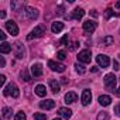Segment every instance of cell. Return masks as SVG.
<instances>
[{"label":"cell","instance_id":"34","mask_svg":"<svg viewBox=\"0 0 120 120\" xmlns=\"http://www.w3.org/2000/svg\"><path fill=\"white\" fill-rule=\"evenodd\" d=\"M89 14H90L92 17H98V16H99V13H98L96 10H90V11H89Z\"/></svg>","mask_w":120,"mask_h":120},{"label":"cell","instance_id":"28","mask_svg":"<svg viewBox=\"0 0 120 120\" xmlns=\"http://www.w3.org/2000/svg\"><path fill=\"white\" fill-rule=\"evenodd\" d=\"M34 119L35 120H47L45 113H34Z\"/></svg>","mask_w":120,"mask_h":120},{"label":"cell","instance_id":"33","mask_svg":"<svg viewBox=\"0 0 120 120\" xmlns=\"http://www.w3.org/2000/svg\"><path fill=\"white\" fill-rule=\"evenodd\" d=\"M114 113H116V116L120 117V103H117V105L114 106Z\"/></svg>","mask_w":120,"mask_h":120},{"label":"cell","instance_id":"8","mask_svg":"<svg viewBox=\"0 0 120 120\" xmlns=\"http://www.w3.org/2000/svg\"><path fill=\"white\" fill-rule=\"evenodd\" d=\"M96 27H98V24H96V21H93V20H86V21L83 23V31H85V33H93V31L96 30Z\"/></svg>","mask_w":120,"mask_h":120},{"label":"cell","instance_id":"30","mask_svg":"<svg viewBox=\"0 0 120 120\" xmlns=\"http://www.w3.org/2000/svg\"><path fill=\"white\" fill-rule=\"evenodd\" d=\"M103 44H105V45H110V44H113V37H110V35L105 37V38H103Z\"/></svg>","mask_w":120,"mask_h":120},{"label":"cell","instance_id":"10","mask_svg":"<svg viewBox=\"0 0 120 120\" xmlns=\"http://www.w3.org/2000/svg\"><path fill=\"white\" fill-rule=\"evenodd\" d=\"M90 100H92V92H90L89 89H85V90L82 92L81 102H82V105H83V106H88V105L90 103Z\"/></svg>","mask_w":120,"mask_h":120},{"label":"cell","instance_id":"24","mask_svg":"<svg viewBox=\"0 0 120 120\" xmlns=\"http://www.w3.org/2000/svg\"><path fill=\"white\" fill-rule=\"evenodd\" d=\"M11 113H13V112H11L10 107H3V117H4V119H10V117H11Z\"/></svg>","mask_w":120,"mask_h":120},{"label":"cell","instance_id":"19","mask_svg":"<svg viewBox=\"0 0 120 120\" xmlns=\"http://www.w3.org/2000/svg\"><path fill=\"white\" fill-rule=\"evenodd\" d=\"M35 95H38L40 98H44L47 95V89L44 85H37L35 86Z\"/></svg>","mask_w":120,"mask_h":120},{"label":"cell","instance_id":"21","mask_svg":"<svg viewBox=\"0 0 120 120\" xmlns=\"http://www.w3.org/2000/svg\"><path fill=\"white\" fill-rule=\"evenodd\" d=\"M49 86H51V90L56 95L59 92V83L55 81V79H49Z\"/></svg>","mask_w":120,"mask_h":120},{"label":"cell","instance_id":"27","mask_svg":"<svg viewBox=\"0 0 120 120\" xmlns=\"http://www.w3.org/2000/svg\"><path fill=\"white\" fill-rule=\"evenodd\" d=\"M114 14H116V13H114L112 9H106V10H105V19H106V20H107V19H110V17H112V16H114Z\"/></svg>","mask_w":120,"mask_h":120},{"label":"cell","instance_id":"26","mask_svg":"<svg viewBox=\"0 0 120 120\" xmlns=\"http://www.w3.org/2000/svg\"><path fill=\"white\" fill-rule=\"evenodd\" d=\"M56 58L59 59V61H64V59L67 58V52L65 51H58L56 52Z\"/></svg>","mask_w":120,"mask_h":120},{"label":"cell","instance_id":"18","mask_svg":"<svg viewBox=\"0 0 120 120\" xmlns=\"http://www.w3.org/2000/svg\"><path fill=\"white\" fill-rule=\"evenodd\" d=\"M110 102H112V98L110 96H107V95H100L99 96V103L102 106H109Z\"/></svg>","mask_w":120,"mask_h":120},{"label":"cell","instance_id":"22","mask_svg":"<svg viewBox=\"0 0 120 120\" xmlns=\"http://www.w3.org/2000/svg\"><path fill=\"white\" fill-rule=\"evenodd\" d=\"M75 71H76V72H78L79 75H83V74L86 72V68H85V67H83L82 64L76 62V64H75Z\"/></svg>","mask_w":120,"mask_h":120},{"label":"cell","instance_id":"40","mask_svg":"<svg viewBox=\"0 0 120 120\" xmlns=\"http://www.w3.org/2000/svg\"><path fill=\"white\" fill-rule=\"evenodd\" d=\"M6 17V11H2V13H0V19H4Z\"/></svg>","mask_w":120,"mask_h":120},{"label":"cell","instance_id":"36","mask_svg":"<svg viewBox=\"0 0 120 120\" xmlns=\"http://www.w3.org/2000/svg\"><path fill=\"white\" fill-rule=\"evenodd\" d=\"M0 83H2V86L6 83V76H4V75H2V76H0Z\"/></svg>","mask_w":120,"mask_h":120},{"label":"cell","instance_id":"1","mask_svg":"<svg viewBox=\"0 0 120 120\" xmlns=\"http://www.w3.org/2000/svg\"><path fill=\"white\" fill-rule=\"evenodd\" d=\"M3 93H4V96H13V98H19L20 96V90H19V88L14 83H9L7 86H4Z\"/></svg>","mask_w":120,"mask_h":120},{"label":"cell","instance_id":"42","mask_svg":"<svg viewBox=\"0 0 120 120\" xmlns=\"http://www.w3.org/2000/svg\"><path fill=\"white\" fill-rule=\"evenodd\" d=\"M116 95H117V96H119V98H120V88H119V89H117V90H116Z\"/></svg>","mask_w":120,"mask_h":120},{"label":"cell","instance_id":"11","mask_svg":"<svg viewBox=\"0 0 120 120\" xmlns=\"http://www.w3.org/2000/svg\"><path fill=\"white\" fill-rule=\"evenodd\" d=\"M31 74H33L34 78L41 76V75H42V65H41V64H34V65L31 67Z\"/></svg>","mask_w":120,"mask_h":120},{"label":"cell","instance_id":"14","mask_svg":"<svg viewBox=\"0 0 120 120\" xmlns=\"http://www.w3.org/2000/svg\"><path fill=\"white\" fill-rule=\"evenodd\" d=\"M26 14L30 20H35L38 17V10L37 9H33V7H27L26 9Z\"/></svg>","mask_w":120,"mask_h":120},{"label":"cell","instance_id":"16","mask_svg":"<svg viewBox=\"0 0 120 120\" xmlns=\"http://www.w3.org/2000/svg\"><path fill=\"white\" fill-rule=\"evenodd\" d=\"M58 113L61 114L64 119H69V117L72 116V110H71V109H68V107H61V109L58 110Z\"/></svg>","mask_w":120,"mask_h":120},{"label":"cell","instance_id":"41","mask_svg":"<svg viewBox=\"0 0 120 120\" xmlns=\"http://www.w3.org/2000/svg\"><path fill=\"white\" fill-rule=\"evenodd\" d=\"M6 65V61H4V56H2V68Z\"/></svg>","mask_w":120,"mask_h":120},{"label":"cell","instance_id":"2","mask_svg":"<svg viewBox=\"0 0 120 120\" xmlns=\"http://www.w3.org/2000/svg\"><path fill=\"white\" fill-rule=\"evenodd\" d=\"M103 82H105V86H106L107 90L113 92V90L116 89V76H114L113 74H107V75L105 76Z\"/></svg>","mask_w":120,"mask_h":120},{"label":"cell","instance_id":"37","mask_svg":"<svg viewBox=\"0 0 120 120\" xmlns=\"http://www.w3.org/2000/svg\"><path fill=\"white\" fill-rule=\"evenodd\" d=\"M0 40H2L3 42H4V40H6V34H4L3 31H0Z\"/></svg>","mask_w":120,"mask_h":120},{"label":"cell","instance_id":"5","mask_svg":"<svg viewBox=\"0 0 120 120\" xmlns=\"http://www.w3.org/2000/svg\"><path fill=\"white\" fill-rule=\"evenodd\" d=\"M44 34H45L44 28L38 26V27H35V28H34V30H33V31H31V33H30L28 35H27V40H34V38H40V37H42Z\"/></svg>","mask_w":120,"mask_h":120},{"label":"cell","instance_id":"43","mask_svg":"<svg viewBox=\"0 0 120 120\" xmlns=\"http://www.w3.org/2000/svg\"><path fill=\"white\" fill-rule=\"evenodd\" d=\"M116 9H120V2H117V3H116Z\"/></svg>","mask_w":120,"mask_h":120},{"label":"cell","instance_id":"35","mask_svg":"<svg viewBox=\"0 0 120 120\" xmlns=\"http://www.w3.org/2000/svg\"><path fill=\"white\" fill-rule=\"evenodd\" d=\"M113 69H114V71H119V69H120V68H119L117 61H113Z\"/></svg>","mask_w":120,"mask_h":120},{"label":"cell","instance_id":"29","mask_svg":"<svg viewBox=\"0 0 120 120\" xmlns=\"http://www.w3.org/2000/svg\"><path fill=\"white\" fill-rule=\"evenodd\" d=\"M14 120H27V116H26L24 112H19V113L16 114V119H14Z\"/></svg>","mask_w":120,"mask_h":120},{"label":"cell","instance_id":"9","mask_svg":"<svg viewBox=\"0 0 120 120\" xmlns=\"http://www.w3.org/2000/svg\"><path fill=\"white\" fill-rule=\"evenodd\" d=\"M6 28H7V31H9L11 35H19V27H17V24H16L13 20H9V21L6 23Z\"/></svg>","mask_w":120,"mask_h":120},{"label":"cell","instance_id":"6","mask_svg":"<svg viewBox=\"0 0 120 120\" xmlns=\"http://www.w3.org/2000/svg\"><path fill=\"white\" fill-rule=\"evenodd\" d=\"M96 62H98L99 67H102V68H107V67L110 65V59H109V56L100 54V55L96 56Z\"/></svg>","mask_w":120,"mask_h":120},{"label":"cell","instance_id":"12","mask_svg":"<svg viewBox=\"0 0 120 120\" xmlns=\"http://www.w3.org/2000/svg\"><path fill=\"white\" fill-rule=\"evenodd\" d=\"M40 107H41V109H45V110L54 109V107H55V102H54L52 99H47V100H42V102H40Z\"/></svg>","mask_w":120,"mask_h":120},{"label":"cell","instance_id":"13","mask_svg":"<svg viewBox=\"0 0 120 120\" xmlns=\"http://www.w3.org/2000/svg\"><path fill=\"white\" fill-rule=\"evenodd\" d=\"M62 30H64V23H61V21H55V23H52V26H51V31H52L54 34L61 33Z\"/></svg>","mask_w":120,"mask_h":120},{"label":"cell","instance_id":"3","mask_svg":"<svg viewBox=\"0 0 120 120\" xmlns=\"http://www.w3.org/2000/svg\"><path fill=\"white\" fill-rule=\"evenodd\" d=\"M90 59H92V56H90V51L89 49H82L78 54V61L82 62V64H89Z\"/></svg>","mask_w":120,"mask_h":120},{"label":"cell","instance_id":"38","mask_svg":"<svg viewBox=\"0 0 120 120\" xmlns=\"http://www.w3.org/2000/svg\"><path fill=\"white\" fill-rule=\"evenodd\" d=\"M61 83H62V85H67V83H68V79H67L65 76H62V78H61Z\"/></svg>","mask_w":120,"mask_h":120},{"label":"cell","instance_id":"39","mask_svg":"<svg viewBox=\"0 0 120 120\" xmlns=\"http://www.w3.org/2000/svg\"><path fill=\"white\" fill-rule=\"evenodd\" d=\"M98 71H99L98 67H92V68H90V72H98Z\"/></svg>","mask_w":120,"mask_h":120},{"label":"cell","instance_id":"20","mask_svg":"<svg viewBox=\"0 0 120 120\" xmlns=\"http://www.w3.org/2000/svg\"><path fill=\"white\" fill-rule=\"evenodd\" d=\"M10 51H11V44L4 41L2 45H0V52H2V54H9Z\"/></svg>","mask_w":120,"mask_h":120},{"label":"cell","instance_id":"23","mask_svg":"<svg viewBox=\"0 0 120 120\" xmlns=\"http://www.w3.org/2000/svg\"><path fill=\"white\" fill-rule=\"evenodd\" d=\"M20 75H21V78H23L26 82H30V81H31V75L28 74V71H27V69H23Z\"/></svg>","mask_w":120,"mask_h":120},{"label":"cell","instance_id":"25","mask_svg":"<svg viewBox=\"0 0 120 120\" xmlns=\"http://www.w3.org/2000/svg\"><path fill=\"white\" fill-rule=\"evenodd\" d=\"M98 120H109L107 112H100V113L98 114Z\"/></svg>","mask_w":120,"mask_h":120},{"label":"cell","instance_id":"4","mask_svg":"<svg viewBox=\"0 0 120 120\" xmlns=\"http://www.w3.org/2000/svg\"><path fill=\"white\" fill-rule=\"evenodd\" d=\"M13 49H14V55L17 59H23L24 55H26V51H24V47L21 42H16L13 44Z\"/></svg>","mask_w":120,"mask_h":120},{"label":"cell","instance_id":"15","mask_svg":"<svg viewBox=\"0 0 120 120\" xmlns=\"http://www.w3.org/2000/svg\"><path fill=\"white\" fill-rule=\"evenodd\" d=\"M76 99H78V95H76L75 92H68V93L65 95V103H68V105L75 103Z\"/></svg>","mask_w":120,"mask_h":120},{"label":"cell","instance_id":"17","mask_svg":"<svg viewBox=\"0 0 120 120\" xmlns=\"http://www.w3.org/2000/svg\"><path fill=\"white\" fill-rule=\"evenodd\" d=\"M83 14H85L83 9H79V7H76V9L72 11V19H75V20H81V19L83 17Z\"/></svg>","mask_w":120,"mask_h":120},{"label":"cell","instance_id":"32","mask_svg":"<svg viewBox=\"0 0 120 120\" xmlns=\"http://www.w3.org/2000/svg\"><path fill=\"white\" fill-rule=\"evenodd\" d=\"M78 45H79V44H78L76 41H75V42H72V44L69 45V51H75V49L78 48Z\"/></svg>","mask_w":120,"mask_h":120},{"label":"cell","instance_id":"7","mask_svg":"<svg viewBox=\"0 0 120 120\" xmlns=\"http://www.w3.org/2000/svg\"><path fill=\"white\" fill-rule=\"evenodd\" d=\"M48 67L55 72H64L65 68H67L64 64H59V62H55V61H48Z\"/></svg>","mask_w":120,"mask_h":120},{"label":"cell","instance_id":"31","mask_svg":"<svg viewBox=\"0 0 120 120\" xmlns=\"http://www.w3.org/2000/svg\"><path fill=\"white\" fill-rule=\"evenodd\" d=\"M67 41H68V34H65L62 38H61V41H59V44H61V45H65L67 44Z\"/></svg>","mask_w":120,"mask_h":120},{"label":"cell","instance_id":"44","mask_svg":"<svg viewBox=\"0 0 120 120\" xmlns=\"http://www.w3.org/2000/svg\"><path fill=\"white\" fill-rule=\"evenodd\" d=\"M54 120H61V119H54Z\"/></svg>","mask_w":120,"mask_h":120}]
</instances>
